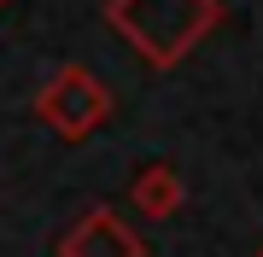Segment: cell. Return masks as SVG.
<instances>
[{
	"mask_svg": "<svg viewBox=\"0 0 263 257\" xmlns=\"http://www.w3.org/2000/svg\"><path fill=\"white\" fill-rule=\"evenodd\" d=\"M0 6H6V0H0Z\"/></svg>",
	"mask_w": 263,
	"mask_h": 257,
	"instance_id": "cell-5",
	"label": "cell"
},
{
	"mask_svg": "<svg viewBox=\"0 0 263 257\" xmlns=\"http://www.w3.org/2000/svg\"><path fill=\"white\" fill-rule=\"evenodd\" d=\"M129 199H135V210H141V216L164 222V216H176V210H181V175L170 170V164H146V170L135 175Z\"/></svg>",
	"mask_w": 263,
	"mask_h": 257,
	"instance_id": "cell-4",
	"label": "cell"
},
{
	"mask_svg": "<svg viewBox=\"0 0 263 257\" xmlns=\"http://www.w3.org/2000/svg\"><path fill=\"white\" fill-rule=\"evenodd\" d=\"M59 257H146V240L117 216V210H88L65 234Z\"/></svg>",
	"mask_w": 263,
	"mask_h": 257,
	"instance_id": "cell-3",
	"label": "cell"
},
{
	"mask_svg": "<svg viewBox=\"0 0 263 257\" xmlns=\"http://www.w3.org/2000/svg\"><path fill=\"white\" fill-rule=\"evenodd\" d=\"M105 18L146 65H176L187 47H199L216 29L222 6L216 0H111Z\"/></svg>",
	"mask_w": 263,
	"mask_h": 257,
	"instance_id": "cell-1",
	"label": "cell"
},
{
	"mask_svg": "<svg viewBox=\"0 0 263 257\" xmlns=\"http://www.w3.org/2000/svg\"><path fill=\"white\" fill-rule=\"evenodd\" d=\"M35 117L47 129H59L65 141H82V134H94L105 117H111V94H105V82L88 65H65L35 94Z\"/></svg>",
	"mask_w": 263,
	"mask_h": 257,
	"instance_id": "cell-2",
	"label": "cell"
},
{
	"mask_svg": "<svg viewBox=\"0 0 263 257\" xmlns=\"http://www.w3.org/2000/svg\"><path fill=\"white\" fill-rule=\"evenodd\" d=\"M257 257H263V251H257Z\"/></svg>",
	"mask_w": 263,
	"mask_h": 257,
	"instance_id": "cell-6",
	"label": "cell"
}]
</instances>
